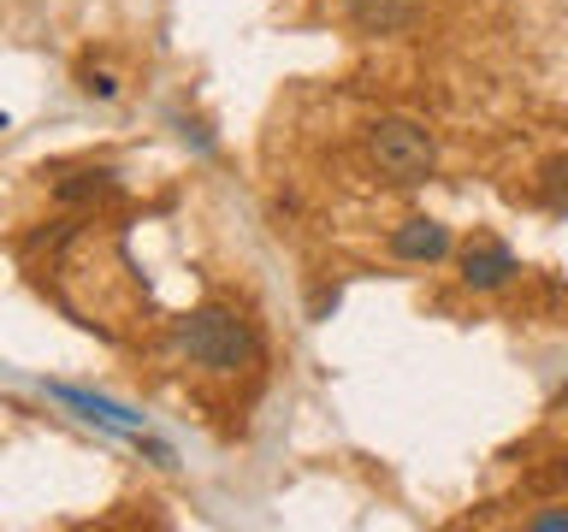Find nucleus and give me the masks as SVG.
Masks as SVG:
<instances>
[{
	"label": "nucleus",
	"mask_w": 568,
	"mask_h": 532,
	"mask_svg": "<svg viewBox=\"0 0 568 532\" xmlns=\"http://www.w3.org/2000/svg\"><path fill=\"white\" fill-rule=\"evenodd\" d=\"M178 344H184V355L195 367H207V372H248L261 361L255 326H248L237 308H225V301H202L195 314H184Z\"/></svg>",
	"instance_id": "obj_1"
},
{
	"label": "nucleus",
	"mask_w": 568,
	"mask_h": 532,
	"mask_svg": "<svg viewBox=\"0 0 568 532\" xmlns=\"http://www.w3.org/2000/svg\"><path fill=\"white\" fill-rule=\"evenodd\" d=\"M362 154H367V166L385 177V184H426L438 166V142L433 131H426L420 119H403V113H385V119H373L367 124V136H362Z\"/></svg>",
	"instance_id": "obj_2"
},
{
	"label": "nucleus",
	"mask_w": 568,
	"mask_h": 532,
	"mask_svg": "<svg viewBox=\"0 0 568 532\" xmlns=\"http://www.w3.org/2000/svg\"><path fill=\"white\" fill-rule=\"evenodd\" d=\"M456 248V237H450V225L444 219H403L397 231H390V255L397 260H415V266H433V260H444Z\"/></svg>",
	"instance_id": "obj_3"
},
{
	"label": "nucleus",
	"mask_w": 568,
	"mask_h": 532,
	"mask_svg": "<svg viewBox=\"0 0 568 532\" xmlns=\"http://www.w3.org/2000/svg\"><path fill=\"white\" fill-rule=\"evenodd\" d=\"M515 273H521V266H515V255L497 237H479V243L462 248V284H468V290H504Z\"/></svg>",
	"instance_id": "obj_4"
},
{
	"label": "nucleus",
	"mask_w": 568,
	"mask_h": 532,
	"mask_svg": "<svg viewBox=\"0 0 568 532\" xmlns=\"http://www.w3.org/2000/svg\"><path fill=\"white\" fill-rule=\"evenodd\" d=\"M48 397H53V402H65V408H78L83 420L106 426V432H124V438H136V432H142V415H131V408H119V402L95 397V390H78V385H48Z\"/></svg>",
	"instance_id": "obj_5"
},
{
	"label": "nucleus",
	"mask_w": 568,
	"mask_h": 532,
	"mask_svg": "<svg viewBox=\"0 0 568 532\" xmlns=\"http://www.w3.org/2000/svg\"><path fill=\"white\" fill-rule=\"evenodd\" d=\"M337 7H344L355 18V30H367V35H397L420 18V0H337Z\"/></svg>",
	"instance_id": "obj_6"
},
{
	"label": "nucleus",
	"mask_w": 568,
	"mask_h": 532,
	"mask_svg": "<svg viewBox=\"0 0 568 532\" xmlns=\"http://www.w3.org/2000/svg\"><path fill=\"white\" fill-rule=\"evenodd\" d=\"M532 190H539V202L550 213H568V154H550L539 166V177H532Z\"/></svg>",
	"instance_id": "obj_7"
},
{
	"label": "nucleus",
	"mask_w": 568,
	"mask_h": 532,
	"mask_svg": "<svg viewBox=\"0 0 568 532\" xmlns=\"http://www.w3.org/2000/svg\"><path fill=\"white\" fill-rule=\"evenodd\" d=\"M113 190V172H78L71 184H60V202H83V195H106Z\"/></svg>",
	"instance_id": "obj_8"
},
{
	"label": "nucleus",
	"mask_w": 568,
	"mask_h": 532,
	"mask_svg": "<svg viewBox=\"0 0 568 532\" xmlns=\"http://www.w3.org/2000/svg\"><path fill=\"white\" fill-rule=\"evenodd\" d=\"M521 526H527V532H568V503H557V509H539V514H527Z\"/></svg>",
	"instance_id": "obj_9"
},
{
	"label": "nucleus",
	"mask_w": 568,
	"mask_h": 532,
	"mask_svg": "<svg viewBox=\"0 0 568 532\" xmlns=\"http://www.w3.org/2000/svg\"><path fill=\"white\" fill-rule=\"evenodd\" d=\"M83 89H89L95 101H113V95H119V83L106 78V71H83Z\"/></svg>",
	"instance_id": "obj_10"
},
{
	"label": "nucleus",
	"mask_w": 568,
	"mask_h": 532,
	"mask_svg": "<svg viewBox=\"0 0 568 532\" xmlns=\"http://www.w3.org/2000/svg\"><path fill=\"white\" fill-rule=\"evenodd\" d=\"M545 485H557V491H568V456H557V461H550Z\"/></svg>",
	"instance_id": "obj_11"
}]
</instances>
